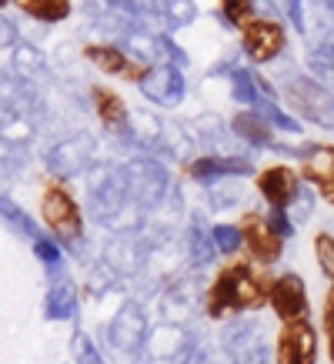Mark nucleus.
Returning <instances> with one entry per match:
<instances>
[{
	"mask_svg": "<svg viewBox=\"0 0 334 364\" xmlns=\"http://www.w3.org/2000/svg\"><path fill=\"white\" fill-rule=\"evenodd\" d=\"M271 274H261L247 261H231L214 274L208 294H204V311L208 318L224 321L234 314H247L271 304Z\"/></svg>",
	"mask_w": 334,
	"mask_h": 364,
	"instance_id": "obj_1",
	"label": "nucleus"
},
{
	"mask_svg": "<svg viewBox=\"0 0 334 364\" xmlns=\"http://www.w3.org/2000/svg\"><path fill=\"white\" fill-rule=\"evenodd\" d=\"M41 221L50 231V237L60 244H74L84 237V214L77 198L70 194L64 181H50L41 194Z\"/></svg>",
	"mask_w": 334,
	"mask_h": 364,
	"instance_id": "obj_2",
	"label": "nucleus"
},
{
	"mask_svg": "<svg viewBox=\"0 0 334 364\" xmlns=\"http://www.w3.org/2000/svg\"><path fill=\"white\" fill-rule=\"evenodd\" d=\"M284 97L291 111L301 114L304 121L318 124L324 131H334V90L314 77H288L284 80Z\"/></svg>",
	"mask_w": 334,
	"mask_h": 364,
	"instance_id": "obj_3",
	"label": "nucleus"
},
{
	"mask_svg": "<svg viewBox=\"0 0 334 364\" xmlns=\"http://www.w3.org/2000/svg\"><path fill=\"white\" fill-rule=\"evenodd\" d=\"M241 50L251 64H274L288 50V31L274 17H251L241 27Z\"/></svg>",
	"mask_w": 334,
	"mask_h": 364,
	"instance_id": "obj_4",
	"label": "nucleus"
},
{
	"mask_svg": "<svg viewBox=\"0 0 334 364\" xmlns=\"http://www.w3.org/2000/svg\"><path fill=\"white\" fill-rule=\"evenodd\" d=\"M237 228H241V237H244L247 257L254 264L271 267L274 261H281V254H284V234L278 231V224L271 221V218L257 214V210H247L244 218L237 221Z\"/></svg>",
	"mask_w": 334,
	"mask_h": 364,
	"instance_id": "obj_5",
	"label": "nucleus"
},
{
	"mask_svg": "<svg viewBox=\"0 0 334 364\" xmlns=\"http://www.w3.org/2000/svg\"><path fill=\"white\" fill-rule=\"evenodd\" d=\"M84 60H90L100 74L121 77V80H127V84H141V80L147 77V70H151L147 60L134 57L131 50L121 44H84Z\"/></svg>",
	"mask_w": 334,
	"mask_h": 364,
	"instance_id": "obj_6",
	"label": "nucleus"
},
{
	"mask_svg": "<svg viewBox=\"0 0 334 364\" xmlns=\"http://www.w3.org/2000/svg\"><path fill=\"white\" fill-rule=\"evenodd\" d=\"M274 364H318V328L311 321H288L274 341Z\"/></svg>",
	"mask_w": 334,
	"mask_h": 364,
	"instance_id": "obj_7",
	"label": "nucleus"
},
{
	"mask_svg": "<svg viewBox=\"0 0 334 364\" xmlns=\"http://www.w3.org/2000/svg\"><path fill=\"white\" fill-rule=\"evenodd\" d=\"M301 171L288 164H267L254 174V188L257 194L267 200L271 210H288L294 204V198L301 194Z\"/></svg>",
	"mask_w": 334,
	"mask_h": 364,
	"instance_id": "obj_8",
	"label": "nucleus"
},
{
	"mask_svg": "<svg viewBox=\"0 0 334 364\" xmlns=\"http://www.w3.org/2000/svg\"><path fill=\"white\" fill-rule=\"evenodd\" d=\"M137 87L157 107H178L188 94V84H184V74H181L178 64H151L147 77Z\"/></svg>",
	"mask_w": 334,
	"mask_h": 364,
	"instance_id": "obj_9",
	"label": "nucleus"
},
{
	"mask_svg": "<svg viewBox=\"0 0 334 364\" xmlns=\"http://www.w3.org/2000/svg\"><path fill=\"white\" fill-rule=\"evenodd\" d=\"M271 311L278 314L284 324L288 321H304L311 314V301H308V287L298 274H278L271 281Z\"/></svg>",
	"mask_w": 334,
	"mask_h": 364,
	"instance_id": "obj_10",
	"label": "nucleus"
},
{
	"mask_svg": "<svg viewBox=\"0 0 334 364\" xmlns=\"http://www.w3.org/2000/svg\"><path fill=\"white\" fill-rule=\"evenodd\" d=\"M298 171L324 200L334 204V144H308L301 151Z\"/></svg>",
	"mask_w": 334,
	"mask_h": 364,
	"instance_id": "obj_11",
	"label": "nucleus"
},
{
	"mask_svg": "<svg viewBox=\"0 0 334 364\" xmlns=\"http://www.w3.org/2000/svg\"><path fill=\"white\" fill-rule=\"evenodd\" d=\"M90 107L97 114L100 127L114 137H134V114L127 111V104L117 90L111 87H90Z\"/></svg>",
	"mask_w": 334,
	"mask_h": 364,
	"instance_id": "obj_12",
	"label": "nucleus"
},
{
	"mask_svg": "<svg viewBox=\"0 0 334 364\" xmlns=\"http://www.w3.org/2000/svg\"><path fill=\"white\" fill-rule=\"evenodd\" d=\"M94 161V137L90 134H77V137H67L57 141L50 151V171L57 177H74L80 171H87Z\"/></svg>",
	"mask_w": 334,
	"mask_h": 364,
	"instance_id": "obj_13",
	"label": "nucleus"
},
{
	"mask_svg": "<svg viewBox=\"0 0 334 364\" xmlns=\"http://www.w3.org/2000/svg\"><path fill=\"white\" fill-rule=\"evenodd\" d=\"M184 171H188V177H194V181L217 184V181H231V177L251 174V161H247V157H231V154H204V157H194Z\"/></svg>",
	"mask_w": 334,
	"mask_h": 364,
	"instance_id": "obj_14",
	"label": "nucleus"
},
{
	"mask_svg": "<svg viewBox=\"0 0 334 364\" xmlns=\"http://www.w3.org/2000/svg\"><path fill=\"white\" fill-rule=\"evenodd\" d=\"M231 131L237 141L251 144V147H278V141H274V124L267 121L257 107H241V111L234 114Z\"/></svg>",
	"mask_w": 334,
	"mask_h": 364,
	"instance_id": "obj_15",
	"label": "nucleus"
},
{
	"mask_svg": "<svg viewBox=\"0 0 334 364\" xmlns=\"http://www.w3.org/2000/svg\"><path fill=\"white\" fill-rule=\"evenodd\" d=\"M144 314L134 308V304H127V308L114 318L111 324V341L121 348V351H134L137 344L144 341Z\"/></svg>",
	"mask_w": 334,
	"mask_h": 364,
	"instance_id": "obj_16",
	"label": "nucleus"
},
{
	"mask_svg": "<svg viewBox=\"0 0 334 364\" xmlns=\"http://www.w3.org/2000/svg\"><path fill=\"white\" fill-rule=\"evenodd\" d=\"M37 23H60L74 14V0H7Z\"/></svg>",
	"mask_w": 334,
	"mask_h": 364,
	"instance_id": "obj_17",
	"label": "nucleus"
},
{
	"mask_svg": "<svg viewBox=\"0 0 334 364\" xmlns=\"http://www.w3.org/2000/svg\"><path fill=\"white\" fill-rule=\"evenodd\" d=\"M11 74L17 80H37V77H44L47 74V60H44V54L37 50L33 44H27V41H21V44L14 47L11 54Z\"/></svg>",
	"mask_w": 334,
	"mask_h": 364,
	"instance_id": "obj_18",
	"label": "nucleus"
},
{
	"mask_svg": "<svg viewBox=\"0 0 334 364\" xmlns=\"http://www.w3.org/2000/svg\"><path fill=\"white\" fill-rule=\"evenodd\" d=\"M151 4H154L161 23L171 27V31L188 27V23L198 21V4H194V0H151Z\"/></svg>",
	"mask_w": 334,
	"mask_h": 364,
	"instance_id": "obj_19",
	"label": "nucleus"
},
{
	"mask_svg": "<svg viewBox=\"0 0 334 364\" xmlns=\"http://www.w3.org/2000/svg\"><path fill=\"white\" fill-rule=\"evenodd\" d=\"M184 348H188V334L181 331V328H174V324L157 328V331L151 334V351H154V358H161V361H174L178 354H184Z\"/></svg>",
	"mask_w": 334,
	"mask_h": 364,
	"instance_id": "obj_20",
	"label": "nucleus"
},
{
	"mask_svg": "<svg viewBox=\"0 0 334 364\" xmlns=\"http://www.w3.org/2000/svg\"><path fill=\"white\" fill-rule=\"evenodd\" d=\"M74 311H77V291H74V284H67V281L54 284L50 298H47V314L54 321H67V318H74Z\"/></svg>",
	"mask_w": 334,
	"mask_h": 364,
	"instance_id": "obj_21",
	"label": "nucleus"
},
{
	"mask_svg": "<svg viewBox=\"0 0 334 364\" xmlns=\"http://www.w3.org/2000/svg\"><path fill=\"white\" fill-rule=\"evenodd\" d=\"M217 11H221V21L227 23V27H237V31H241V27L254 17L257 0H221Z\"/></svg>",
	"mask_w": 334,
	"mask_h": 364,
	"instance_id": "obj_22",
	"label": "nucleus"
},
{
	"mask_svg": "<svg viewBox=\"0 0 334 364\" xmlns=\"http://www.w3.org/2000/svg\"><path fill=\"white\" fill-rule=\"evenodd\" d=\"M314 257H318V267L328 281H334V234L321 231L314 237Z\"/></svg>",
	"mask_w": 334,
	"mask_h": 364,
	"instance_id": "obj_23",
	"label": "nucleus"
},
{
	"mask_svg": "<svg viewBox=\"0 0 334 364\" xmlns=\"http://www.w3.org/2000/svg\"><path fill=\"white\" fill-rule=\"evenodd\" d=\"M211 234H214V244H217V251H221V254H234L241 244H244V237H241V228H237V224H214Z\"/></svg>",
	"mask_w": 334,
	"mask_h": 364,
	"instance_id": "obj_24",
	"label": "nucleus"
},
{
	"mask_svg": "<svg viewBox=\"0 0 334 364\" xmlns=\"http://www.w3.org/2000/svg\"><path fill=\"white\" fill-rule=\"evenodd\" d=\"M311 210H314V194H308V191H301L298 198H294V204L288 208V218L294 224H304L308 218H311Z\"/></svg>",
	"mask_w": 334,
	"mask_h": 364,
	"instance_id": "obj_25",
	"label": "nucleus"
},
{
	"mask_svg": "<svg viewBox=\"0 0 334 364\" xmlns=\"http://www.w3.org/2000/svg\"><path fill=\"white\" fill-rule=\"evenodd\" d=\"M33 254L44 261L47 267H57L60 264V251H57L54 241H47V237H33Z\"/></svg>",
	"mask_w": 334,
	"mask_h": 364,
	"instance_id": "obj_26",
	"label": "nucleus"
},
{
	"mask_svg": "<svg viewBox=\"0 0 334 364\" xmlns=\"http://www.w3.org/2000/svg\"><path fill=\"white\" fill-rule=\"evenodd\" d=\"M17 44H21V37H17V27H14L11 17H4V21H0V47H4V54H11Z\"/></svg>",
	"mask_w": 334,
	"mask_h": 364,
	"instance_id": "obj_27",
	"label": "nucleus"
},
{
	"mask_svg": "<svg viewBox=\"0 0 334 364\" xmlns=\"http://www.w3.org/2000/svg\"><path fill=\"white\" fill-rule=\"evenodd\" d=\"M324 308H334V287L328 291V298H324Z\"/></svg>",
	"mask_w": 334,
	"mask_h": 364,
	"instance_id": "obj_28",
	"label": "nucleus"
}]
</instances>
